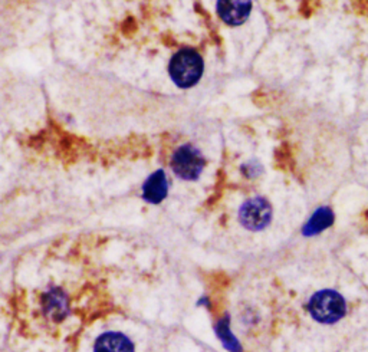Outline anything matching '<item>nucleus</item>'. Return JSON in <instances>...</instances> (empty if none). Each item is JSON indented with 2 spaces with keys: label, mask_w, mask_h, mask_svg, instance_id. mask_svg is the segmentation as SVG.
<instances>
[{
  "label": "nucleus",
  "mask_w": 368,
  "mask_h": 352,
  "mask_svg": "<svg viewBox=\"0 0 368 352\" xmlns=\"http://www.w3.org/2000/svg\"><path fill=\"white\" fill-rule=\"evenodd\" d=\"M172 169L183 180H196L205 169V157L193 145H181L172 157Z\"/></svg>",
  "instance_id": "3"
},
{
  "label": "nucleus",
  "mask_w": 368,
  "mask_h": 352,
  "mask_svg": "<svg viewBox=\"0 0 368 352\" xmlns=\"http://www.w3.org/2000/svg\"><path fill=\"white\" fill-rule=\"evenodd\" d=\"M216 333H217V337L220 338V341H222V344L225 345V348L229 349L230 352H241L242 351L241 344L237 342V340L233 337V333L230 331L228 317L219 321V324L216 326Z\"/></svg>",
  "instance_id": "10"
},
{
  "label": "nucleus",
  "mask_w": 368,
  "mask_h": 352,
  "mask_svg": "<svg viewBox=\"0 0 368 352\" xmlns=\"http://www.w3.org/2000/svg\"><path fill=\"white\" fill-rule=\"evenodd\" d=\"M203 73V61L193 49H183L177 52L170 62V75L180 88H190L196 85Z\"/></svg>",
  "instance_id": "2"
},
{
  "label": "nucleus",
  "mask_w": 368,
  "mask_h": 352,
  "mask_svg": "<svg viewBox=\"0 0 368 352\" xmlns=\"http://www.w3.org/2000/svg\"><path fill=\"white\" fill-rule=\"evenodd\" d=\"M311 317L321 324H335L347 313L344 296L333 289H324L312 295L308 304Z\"/></svg>",
  "instance_id": "1"
},
{
  "label": "nucleus",
  "mask_w": 368,
  "mask_h": 352,
  "mask_svg": "<svg viewBox=\"0 0 368 352\" xmlns=\"http://www.w3.org/2000/svg\"><path fill=\"white\" fill-rule=\"evenodd\" d=\"M44 309L45 315L53 321H59L66 317L68 313V301L64 292L59 289H52L44 296Z\"/></svg>",
  "instance_id": "8"
},
{
  "label": "nucleus",
  "mask_w": 368,
  "mask_h": 352,
  "mask_svg": "<svg viewBox=\"0 0 368 352\" xmlns=\"http://www.w3.org/2000/svg\"><path fill=\"white\" fill-rule=\"evenodd\" d=\"M169 192V183L164 172L158 170L147 178L144 187H142V197L145 201L151 203V205H158L161 203Z\"/></svg>",
  "instance_id": "6"
},
{
  "label": "nucleus",
  "mask_w": 368,
  "mask_h": 352,
  "mask_svg": "<svg viewBox=\"0 0 368 352\" xmlns=\"http://www.w3.org/2000/svg\"><path fill=\"white\" fill-rule=\"evenodd\" d=\"M94 352H134V345L120 332H107L97 340Z\"/></svg>",
  "instance_id": "7"
},
{
  "label": "nucleus",
  "mask_w": 368,
  "mask_h": 352,
  "mask_svg": "<svg viewBox=\"0 0 368 352\" xmlns=\"http://www.w3.org/2000/svg\"><path fill=\"white\" fill-rule=\"evenodd\" d=\"M250 0H219L217 13L225 24L237 26L243 24L250 13Z\"/></svg>",
  "instance_id": "5"
},
{
  "label": "nucleus",
  "mask_w": 368,
  "mask_h": 352,
  "mask_svg": "<svg viewBox=\"0 0 368 352\" xmlns=\"http://www.w3.org/2000/svg\"><path fill=\"white\" fill-rule=\"evenodd\" d=\"M272 219V207L269 201L264 197H255L243 203L239 210V220L243 228L249 230H262L265 229Z\"/></svg>",
  "instance_id": "4"
},
{
  "label": "nucleus",
  "mask_w": 368,
  "mask_h": 352,
  "mask_svg": "<svg viewBox=\"0 0 368 352\" xmlns=\"http://www.w3.org/2000/svg\"><path fill=\"white\" fill-rule=\"evenodd\" d=\"M334 212L329 207H320L314 214L311 216L308 220V223L304 226L302 233L308 237L320 234L325 229H328L331 225L334 223Z\"/></svg>",
  "instance_id": "9"
}]
</instances>
